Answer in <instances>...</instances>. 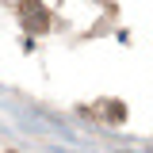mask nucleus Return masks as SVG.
<instances>
[{"instance_id": "1", "label": "nucleus", "mask_w": 153, "mask_h": 153, "mask_svg": "<svg viewBox=\"0 0 153 153\" xmlns=\"http://www.w3.org/2000/svg\"><path fill=\"white\" fill-rule=\"evenodd\" d=\"M19 19H23V27H27L31 35H42V31L50 27V16H46V8H42L38 0H19Z\"/></svg>"}]
</instances>
